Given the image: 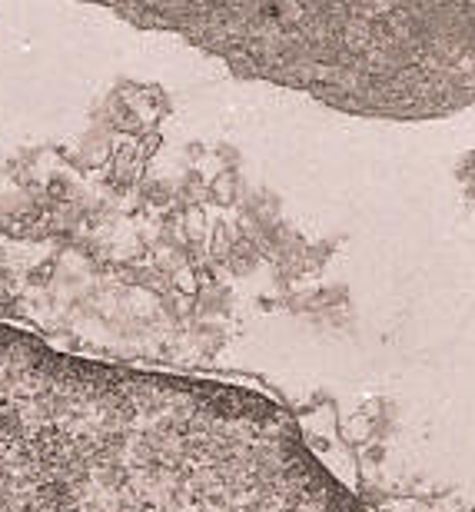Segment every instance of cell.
Instances as JSON below:
<instances>
[{
    "instance_id": "6da1fadb",
    "label": "cell",
    "mask_w": 475,
    "mask_h": 512,
    "mask_svg": "<svg viewBox=\"0 0 475 512\" xmlns=\"http://www.w3.org/2000/svg\"><path fill=\"white\" fill-rule=\"evenodd\" d=\"M0 512H349L280 406L0 326Z\"/></svg>"
}]
</instances>
